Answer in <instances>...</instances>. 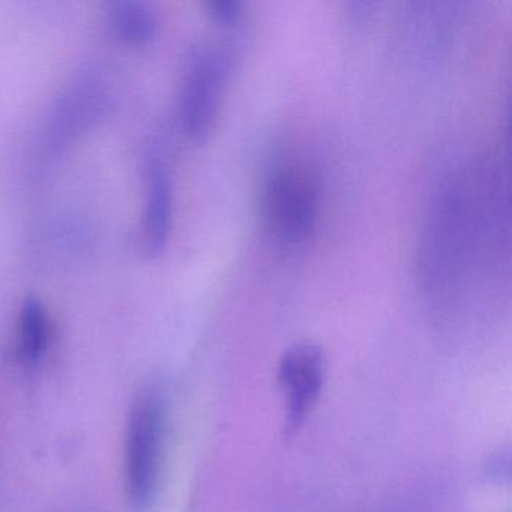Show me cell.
Wrapping results in <instances>:
<instances>
[{
    "label": "cell",
    "instance_id": "cell-1",
    "mask_svg": "<svg viewBox=\"0 0 512 512\" xmlns=\"http://www.w3.org/2000/svg\"><path fill=\"white\" fill-rule=\"evenodd\" d=\"M233 67V53L224 44L197 47L188 59L179 97V119L185 136L203 142L211 133Z\"/></svg>",
    "mask_w": 512,
    "mask_h": 512
},
{
    "label": "cell",
    "instance_id": "cell-2",
    "mask_svg": "<svg viewBox=\"0 0 512 512\" xmlns=\"http://www.w3.org/2000/svg\"><path fill=\"white\" fill-rule=\"evenodd\" d=\"M265 208L274 238L286 247H301L319 220V176L302 164L281 167L266 188Z\"/></svg>",
    "mask_w": 512,
    "mask_h": 512
},
{
    "label": "cell",
    "instance_id": "cell-3",
    "mask_svg": "<svg viewBox=\"0 0 512 512\" xmlns=\"http://www.w3.org/2000/svg\"><path fill=\"white\" fill-rule=\"evenodd\" d=\"M164 410L157 392L145 391L134 401L125 440V485L131 505L148 508L157 491L163 455Z\"/></svg>",
    "mask_w": 512,
    "mask_h": 512
},
{
    "label": "cell",
    "instance_id": "cell-4",
    "mask_svg": "<svg viewBox=\"0 0 512 512\" xmlns=\"http://www.w3.org/2000/svg\"><path fill=\"white\" fill-rule=\"evenodd\" d=\"M325 377V356L316 344L301 343L290 347L280 361L278 379L286 392L289 433L298 430L319 398Z\"/></svg>",
    "mask_w": 512,
    "mask_h": 512
},
{
    "label": "cell",
    "instance_id": "cell-5",
    "mask_svg": "<svg viewBox=\"0 0 512 512\" xmlns=\"http://www.w3.org/2000/svg\"><path fill=\"white\" fill-rule=\"evenodd\" d=\"M173 224L172 178L163 157L157 152L149 155L145 173L140 242L146 256L157 257L169 244Z\"/></svg>",
    "mask_w": 512,
    "mask_h": 512
},
{
    "label": "cell",
    "instance_id": "cell-6",
    "mask_svg": "<svg viewBox=\"0 0 512 512\" xmlns=\"http://www.w3.org/2000/svg\"><path fill=\"white\" fill-rule=\"evenodd\" d=\"M107 26L116 41L127 47L148 46L157 34V17L145 2L119 0L107 8Z\"/></svg>",
    "mask_w": 512,
    "mask_h": 512
},
{
    "label": "cell",
    "instance_id": "cell-7",
    "mask_svg": "<svg viewBox=\"0 0 512 512\" xmlns=\"http://www.w3.org/2000/svg\"><path fill=\"white\" fill-rule=\"evenodd\" d=\"M49 343V314L38 299L28 298L19 316L20 355L28 364H37L46 355Z\"/></svg>",
    "mask_w": 512,
    "mask_h": 512
},
{
    "label": "cell",
    "instance_id": "cell-8",
    "mask_svg": "<svg viewBox=\"0 0 512 512\" xmlns=\"http://www.w3.org/2000/svg\"><path fill=\"white\" fill-rule=\"evenodd\" d=\"M206 7L215 22L229 26L239 22L244 10L241 0H209Z\"/></svg>",
    "mask_w": 512,
    "mask_h": 512
}]
</instances>
